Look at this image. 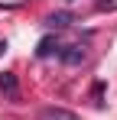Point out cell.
Listing matches in <instances>:
<instances>
[{"label":"cell","mask_w":117,"mask_h":120,"mask_svg":"<svg viewBox=\"0 0 117 120\" xmlns=\"http://www.w3.org/2000/svg\"><path fill=\"white\" fill-rule=\"evenodd\" d=\"M0 91L10 101H20V81H16L13 71H0Z\"/></svg>","instance_id":"cell-1"},{"label":"cell","mask_w":117,"mask_h":120,"mask_svg":"<svg viewBox=\"0 0 117 120\" xmlns=\"http://www.w3.org/2000/svg\"><path fill=\"white\" fill-rule=\"evenodd\" d=\"M65 65H81V62L88 59V52H85V45H65V52H58Z\"/></svg>","instance_id":"cell-2"},{"label":"cell","mask_w":117,"mask_h":120,"mask_svg":"<svg viewBox=\"0 0 117 120\" xmlns=\"http://www.w3.org/2000/svg\"><path fill=\"white\" fill-rule=\"evenodd\" d=\"M42 117H46V120H81L78 114L65 110V107H46V110H42Z\"/></svg>","instance_id":"cell-3"},{"label":"cell","mask_w":117,"mask_h":120,"mask_svg":"<svg viewBox=\"0 0 117 120\" xmlns=\"http://www.w3.org/2000/svg\"><path fill=\"white\" fill-rule=\"evenodd\" d=\"M46 26H49V29H65V26H72V13H65V10H62V13H52V16L46 20Z\"/></svg>","instance_id":"cell-4"},{"label":"cell","mask_w":117,"mask_h":120,"mask_svg":"<svg viewBox=\"0 0 117 120\" xmlns=\"http://www.w3.org/2000/svg\"><path fill=\"white\" fill-rule=\"evenodd\" d=\"M55 49H58V42L52 39V36H46V39L39 42V49H36V55H39V59H49V55H52V52H55Z\"/></svg>","instance_id":"cell-5"},{"label":"cell","mask_w":117,"mask_h":120,"mask_svg":"<svg viewBox=\"0 0 117 120\" xmlns=\"http://www.w3.org/2000/svg\"><path fill=\"white\" fill-rule=\"evenodd\" d=\"M3 49H7V42H0V52H3Z\"/></svg>","instance_id":"cell-6"}]
</instances>
